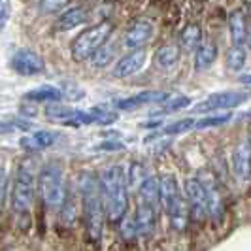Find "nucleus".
Instances as JSON below:
<instances>
[{"mask_svg": "<svg viewBox=\"0 0 251 251\" xmlns=\"http://www.w3.org/2000/svg\"><path fill=\"white\" fill-rule=\"evenodd\" d=\"M2 13H4V10L0 8V25H2V21H4V15H2Z\"/></svg>", "mask_w": 251, "mask_h": 251, "instance_id": "obj_38", "label": "nucleus"}, {"mask_svg": "<svg viewBox=\"0 0 251 251\" xmlns=\"http://www.w3.org/2000/svg\"><path fill=\"white\" fill-rule=\"evenodd\" d=\"M217 61V46L214 42H204L195 51V70L197 72H206L210 70Z\"/></svg>", "mask_w": 251, "mask_h": 251, "instance_id": "obj_17", "label": "nucleus"}, {"mask_svg": "<svg viewBox=\"0 0 251 251\" xmlns=\"http://www.w3.org/2000/svg\"><path fill=\"white\" fill-rule=\"evenodd\" d=\"M195 125H197V121H195L193 117L179 119V121H176V123H172V125L166 126V128H164V134H181V132H187V130H191Z\"/></svg>", "mask_w": 251, "mask_h": 251, "instance_id": "obj_28", "label": "nucleus"}, {"mask_svg": "<svg viewBox=\"0 0 251 251\" xmlns=\"http://www.w3.org/2000/svg\"><path fill=\"white\" fill-rule=\"evenodd\" d=\"M142 172H144V166L138 163L130 164V168H128V172H126V177H128V185H132V187H140L142 185V181L146 179V177L142 176Z\"/></svg>", "mask_w": 251, "mask_h": 251, "instance_id": "obj_31", "label": "nucleus"}, {"mask_svg": "<svg viewBox=\"0 0 251 251\" xmlns=\"http://www.w3.org/2000/svg\"><path fill=\"white\" fill-rule=\"evenodd\" d=\"M248 100V95L244 93H236V91H223V93H215L210 95L206 100H202L195 112H217V110H230L242 106L244 102Z\"/></svg>", "mask_w": 251, "mask_h": 251, "instance_id": "obj_9", "label": "nucleus"}, {"mask_svg": "<svg viewBox=\"0 0 251 251\" xmlns=\"http://www.w3.org/2000/svg\"><path fill=\"white\" fill-rule=\"evenodd\" d=\"M146 63V50H130V53H126L125 57H121L117 64L113 66V75L115 77H130L136 72L142 70V66Z\"/></svg>", "mask_w": 251, "mask_h": 251, "instance_id": "obj_13", "label": "nucleus"}, {"mask_svg": "<svg viewBox=\"0 0 251 251\" xmlns=\"http://www.w3.org/2000/svg\"><path fill=\"white\" fill-rule=\"evenodd\" d=\"M91 113L95 117V123H99V125H112V123L117 121V113L110 112V110L95 108V110H91Z\"/></svg>", "mask_w": 251, "mask_h": 251, "instance_id": "obj_29", "label": "nucleus"}, {"mask_svg": "<svg viewBox=\"0 0 251 251\" xmlns=\"http://www.w3.org/2000/svg\"><path fill=\"white\" fill-rule=\"evenodd\" d=\"M248 28H250V23L246 19L244 10H234L228 15V30H230L232 44L242 46L244 42H248Z\"/></svg>", "mask_w": 251, "mask_h": 251, "instance_id": "obj_16", "label": "nucleus"}, {"mask_svg": "<svg viewBox=\"0 0 251 251\" xmlns=\"http://www.w3.org/2000/svg\"><path fill=\"white\" fill-rule=\"evenodd\" d=\"M179 61V48L174 44H166L163 48H159L155 53V64L163 70H170L174 68Z\"/></svg>", "mask_w": 251, "mask_h": 251, "instance_id": "obj_20", "label": "nucleus"}, {"mask_svg": "<svg viewBox=\"0 0 251 251\" xmlns=\"http://www.w3.org/2000/svg\"><path fill=\"white\" fill-rule=\"evenodd\" d=\"M53 142H55V134L53 132H50V130H36L32 136L21 138L19 144L26 151H40L53 146Z\"/></svg>", "mask_w": 251, "mask_h": 251, "instance_id": "obj_19", "label": "nucleus"}, {"mask_svg": "<svg viewBox=\"0 0 251 251\" xmlns=\"http://www.w3.org/2000/svg\"><path fill=\"white\" fill-rule=\"evenodd\" d=\"M246 61H248V53H246V50H244L242 46L234 44V46H230V48L226 50L225 64L230 72H240V70L246 66Z\"/></svg>", "mask_w": 251, "mask_h": 251, "instance_id": "obj_23", "label": "nucleus"}, {"mask_svg": "<svg viewBox=\"0 0 251 251\" xmlns=\"http://www.w3.org/2000/svg\"><path fill=\"white\" fill-rule=\"evenodd\" d=\"M138 191H140L142 201L151 202V204L157 206V202H159V177H155V176L146 177V179L142 181V185L138 187Z\"/></svg>", "mask_w": 251, "mask_h": 251, "instance_id": "obj_24", "label": "nucleus"}, {"mask_svg": "<svg viewBox=\"0 0 251 251\" xmlns=\"http://www.w3.org/2000/svg\"><path fill=\"white\" fill-rule=\"evenodd\" d=\"M25 99L34 102H59L63 99V91L57 87H51V85H42V87L28 91Z\"/></svg>", "mask_w": 251, "mask_h": 251, "instance_id": "obj_22", "label": "nucleus"}, {"mask_svg": "<svg viewBox=\"0 0 251 251\" xmlns=\"http://www.w3.org/2000/svg\"><path fill=\"white\" fill-rule=\"evenodd\" d=\"M199 179L202 181V185L206 189V197H208V215L214 219L215 223L223 221L225 215V204H223V197L219 191V183L210 172H201Z\"/></svg>", "mask_w": 251, "mask_h": 251, "instance_id": "obj_8", "label": "nucleus"}, {"mask_svg": "<svg viewBox=\"0 0 251 251\" xmlns=\"http://www.w3.org/2000/svg\"><path fill=\"white\" fill-rule=\"evenodd\" d=\"M100 187L106 217L112 223L123 221L128 208V177L123 166L113 164L100 174Z\"/></svg>", "mask_w": 251, "mask_h": 251, "instance_id": "obj_2", "label": "nucleus"}, {"mask_svg": "<svg viewBox=\"0 0 251 251\" xmlns=\"http://www.w3.org/2000/svg\"><path fill=\"white\" fill-rule=\"evenodd\" d=\"M38 197L48 210H59L64 206V174L59 164H46L38 174Z\"/></svg>", "mask_w": 251, "mask_h": 251, "instance_id": "obj_4", "label": "nucleus"}, {"mask_svg": "<svg viewBox=\"0 0 251 251\" xmlns=\"http://www.w3.org/2000/svg\"><path fill=\"white\" fill-rule=\"evenodd\" d=\"M232 166H234V174L242 181H250L251 179V140L242 138L234 148L232 153Z\"/></svg>", "mask_w": 251, "mask_h": 251, "instance_id": "obj_12", "label": "nucleus"}, {"mask_svg": "<svg viewBox=\"0 0 251 251\" xmlns=\"http://www.w3.org/2000/svg\"><path fill=\"white\" fill-rule=\"evenodd\" d=\"M38 189L36 176L28 164H19L12 181V195L10 206L15 215H25L34 202V193Z\"/></svg>", "mask_w": 251, "mask_h": 251, "instance_id": "obj_5", "label": "nucleus"}, {"mask_svg": "<svg viewBox=\"0 0 251 251\" xmlns=\"http://www.w3.org/2000/svg\"><path fill=\"white\" fill-rule=\"evenodd\" d=\"M187 106H191V99H189V97H174V99L164 102L163 112L164 113L177 112V110H183V108H187Z\"/></svg>", "mask_w": 251, "mask_h": 251, "instance_id": "obj_30", "label": "nucleus"}, {"mask_svg": "<svg viewBox=\"0 0 251 251\" xmlns=\"http://www.w3.org/2000/svg\"><path fill=\"white\" fill-rule=\"evenodd\" d=\"M248 46L251 48V21H250V28H248Z\"/></svg>", "mask_w": 251, "mask_h": 251, "instance_id": "obj_37", "label": "nucleus"}, {"mask_svg": "<svg viewBox=\"0 0 251 251\" xmlns=\"http://www.w3.org/2000/svg\"><path fill=\"white\" fill-rule=\"evenodd\" d=\"M240 81L244 83V85H251V74H246L240 77Z\"/></svg>", "mask_w": 251, "mask_h": 251, "instance_id": "obj_36", "label": "nucleus"}, {"mask_svg": "<svg viewBox=\"0 0 251 251\" xmlns=\"http://www.w3.org/2000/svg\"><path fill=\"white\" fill-rule=\"evenodd\" d=\"M185 201H187L189 212L195 217V221H204L208 215V197L199 177L185 179Z\"/></svg>", "mask_w": 251, "mask_h": 251, "instance_id": "obj_7", "label": "nucleus"}, {"mask_svg": "<svg viewBox=\"0 0 251 251\" xmlns=\"http://www.w3.org/2000/svg\"><path fill=\"white\" fill-rule=\"evenodd\" d=\"M12 68L21 75H36L44 72L46 63L42 55L32 50H19L12 57Z\"/></svg>", "mask_w": 251, "mask_h": 251, "instance_id": "obj_10", "label": "nucleus"}, {"mask_svg": "<svg viewBox=\"0 0 251 251\" xmlns=\"http://www.w3.org/2000/svg\"><path fill=\"white\" fill-rule=\"evenodd\" d=\"M13 128H15V126L10 125V123L0 121V136H2V134H10V132H13Z\"/></svg>", "mask_w": 251, "mask_h": 251, "instance_id": "obj_35", "label": "nucleus"}, {"mask_svg": "<svg viewBox=\"0 0 251 251\" xmlns=\"http://www.w3.org/2000/svg\"><path fill=\"white\" fill-rule=\"evenodd\" d=\"M151 36H153V23L148 19H136L125 30L123 44L128 50H140L142 46H146L150 42Z\"/></svg>", "mask_w": 251, "mask_h": 251, "instance_id": "obj_11", "label": "nucleus"}, {"mask_svg": "<svg viewBox=\"0 0 251 251\" xmlns=\"http://www.w3.org/2000/svg\"><path fill=\"white\" fill-rule=\"evenodd\" d=\"M179 44L185 51H197V48L202 44V28L197 23H189L183 26L179 34Z\"/></svg>", "mask_w": 251, "mask_h": 251, "instance_id": "obj_21", "label": "nucleus"}, {"mask_svg": "<svg viewBox=\"0 0 251 251\" xmlns=\"http://www.w3.org/2000/svg\"><path fill=\"white\" fill-rule=\"evenodd\" d=\"M79 199H81V210H83V225L87 238L93 244H99L102 238V228H104V199H102L100 177L93 176L91 172H83L79 176Z\"/></svg>", "mask_w": 251, "mask_h": 251, "instance_id": "obj_1", "label": "nucleus"}, {"mask_svg": "<svg viewBox=\"0 0 251 251\" xmlns=\"http://www.w3.org/2000/svg\"><path fill=\"white\" fill-rule=\"evenodd\" d=\"M6 189H8V177H6L4 166H0V208L6 202Z\"/></svg>", "mask_w": 251, "mask_h": 251, "instance_id": "obj_33", "label": "nucleus"}, {"mask_svg": "<svg viewBox=\"0 0 251 251\" xmlns=\"http://www.w3.org/2000/svg\"><path fill=\"white\" fill-rule=\"evenodd\" d=\"M70 0H40V12L42 13H57L63 10Z\"/></svg>", "mask_w": 251, "mask_h": 251, "instance_id": "obj_32", "label": "nucleus"}, {"mask_svg": "<svg viewBox=\"0 0 251 251\" xmlns=\"http://www.w3.org/2000/svg\"><path fill=\"white\" fill-rule=\"evenodd\" d=\"M159 202L163 206L164 214L168 215L172 226L176 230H183L187 226V217L191 212L174 174H163L159 177Z\"/></svg>", "mask_w": 251, "mask_h": 251, "instance_id": "obj_3", "label": "nucleus"}, {"mask_svg": "<svg viewBox=\"0 0 251 251\" xmlns=\"http://www.w3.org/2000/svg\"><path fill=\"white\" fill-rule=\"evenodd\" d=\"M113 30V23L110 21H102L99 25L91 26L87 30H83L79 36L72 42V59L75 63H83L93 57V53L99 50L100 46L106 44V40L110 38Z\"/></svg>", "mask_w": 251, "mask_h": 251, "instance_id": "obj_6", "label": "nucleus"}, {"mask_svg": "<svg viewBox=\"0 0 251 251\" xmlns=\"http://www.w3.org/2000/svg\"><path fill=\"white\" fill-rule=\"evenodd\" d=\"M168 100V95L164 91H144L140 95L134 97H128L125 100L117 102V108L119 110H134L142 104H161V102Z\"/></svg>", "mask_w": 251, "mask_h": 251, "instance_id": "obj_15", "label": "nucleus"}, {"mask_svg": "<svg viewBox=\"0 0 251 251\" xmlns=\"http://www.w3.org/2000/svg\"><path fill=\"white\" fill-rule=\"evenodd\" d=\"M100 150H123V144H117L115 140H110V142L102 144Z\"/></svg>", "mask_w": 251, "mask_h": 251, "instance_id": "obj_34", "label": "nucleus"}, {"mask_svg": "<svg viewBox=\"0 0 251 251\" xmlns=\"http://www.w3.org/2000/svg\"><path fill=\"white\" fill-rule=\"evenodd\" d=\"M134 223H136V230H138V236H151L155 225H157V212H155V204L151 202L142 201L136 208V214H134Z\"/></svg>", "mask_w": 251, "mask_h": 251, "instance_id": "obj_14", "label": "nucleus"}, {"mask_svg": "<svg viewBox=\"0 0 251 251\" xmlns=\"http://www.w3.org/2000/svg\"><path fill=\"white\" fill-rule=\"evenodd\" d=\"M85 19H87V10L81 8V6H74V8L66 10L63 15H59V19L55 23V30H59V32L72 30L81 23H85Z\"/></svg>", "mask_w": 251, "mask_h": 251, "instance_id": "obj_18", "label": "nucleus"}, {"mask_svg": "<svg viewBox=\"0 0 251 251\" xmlns=\"http://www.w3.org/2000/svg\"><path fill=\"white\" fill-rule=\"evenodd\" d=\"M75 112L77 110H72L68 106H59V104H51V106L46 108V115L50 117L51 121H59V123H68L74 117Z\"/></svg>", "mask_w": 251, "mask_h": 251, "instance_id": "obj_26", "label": "nucleus"}, {"mask_svg": "<svg viewBox=\"0 0 251 251\" xmlns=\"http://www.w3.org/2000/svg\"><path fill=\"white\" fill-rule=\"evenodd\" d=\"M113 57H115V48L104 44V46H100L99 50L93 53V57H91L89 61H91V64H93L95 68H104V66H108V64L112 63Z\"/></svg>", "mask_w": 251, "mask_h": 251, "instance_id": "obj_25", "label": "nucleus"}, {"mask_svg": "<svg viewBox=\"0 0 251 251\" xmlns=\"http://www.w3.org/2000/svg\"><path fill=\"white\" fill-rule=\"evenodd\" d=\"M232 119V113H217V115H208V117H204L201 121H197V128H212V126H221L228 123Z\"/></svg>", "mask_w": 251, "mask_h": 251, "instance_id": "obj_27", "label": "nucleus"}]
</instances>
